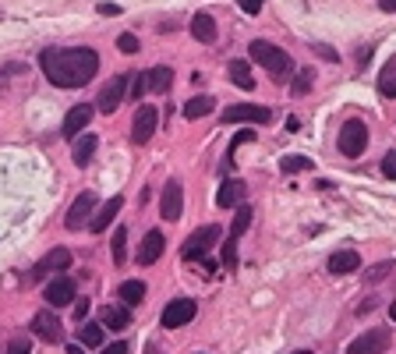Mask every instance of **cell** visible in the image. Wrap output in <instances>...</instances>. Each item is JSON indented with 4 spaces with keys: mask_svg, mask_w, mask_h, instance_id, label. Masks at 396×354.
<instances>
[{
    "mask_svg": "<svg viewBox=\"0 0 396 354\" xmlns=\"http://www.w3.org/2000/svg\"><path fill=\"white\" fill-rule=\"evenodd\" d=\"M145 291H149V287H145L142 280H124V284H120V302H124V305H138V302L145 298Z\"/></svg>",
    "mask_w": 396,
    "mask_h": 354,
    "instance_id": "27",
    "label": "cell"
},
{
    "mask_svg": "<svg viewBox=\"0 0 396 354\" xmlns=\"http://www.w3.org/2000/svg\"><path fill=\"white\" fill-rule=\"evenodd\" d=\"M191 35L198 39V43H216V21H213V14H205V11H198L195 18H191Z\"/></svg>",
    "mask_w": 396,
    "mask_h": 354,
    "instance_id": "20",
    "label": "cell"
},
{
    "mask_svg": "<svg viewBox=\"0 0 396 354\" xmlns=\"http://www.w3.org/2000/svg\"><path fill=\"white\" fill-rule=\"evenodd\" d=\"M43 74L57 85V89H81L85 82L96 78L99 71V53L89 46H64V50H43L39 57Z\"/></svg>",
    "mask_w": 396,
    "mask_h": 354,
    "instance_id": "1",
    "label": "cell"
},
{
    "mask_svg": "<svg viewBox=\"0 0 396 354\" xmlns=\"http://www.w3.org/2000/svg\"><path fill=\"white\" fill-rule=\"evenodd\" d=\"M120 209H124V199H120V195H113L110 202H103V206H99V213H96V216L89 220V227H92L96 234H103V231H106V227L113 223V216H117Z\"/></svg>",
    "mask_w": 396,
    "mask_h": 354,
    "instance_id": "18",
    "label": "cell"
},
{
    "mask_svg": "<svg viewBox=\"0 0 396 354\" xmlns=\"http://www.w3.org/2000/svg\"><path fill=\"white\" fill-rule=\"evenodd\" d=\"M145 82H149V92L163 96V92H170V82H174V71H170L166 64H159V67H152V71L145 74Z\"/></svg>",
    "mask_w": 396,
    "mask_h": 354,
    "instance_id": "22",
    "label": "cell"
},
{
    "mask_svg": "<svg viewBox=\"0 0 396 354\" xmlns=\"http://www.w3.org/2000/svg\"><path fill=\"white\" fill-rule=\"evenodd\" d=\"M7 354H28V344H25V341H14V344L7 348Z\"/></svg>",
    "mask_w": 396,
    "mask_h": 354,
    "instance_id": "41",
    "label": "cell"
},
{
    "mask_svg": "<svg viewBox=\"0 0 396 354\" xmlns=\"http://www.w3.org/2000/svg\"><path fill=\"white\" fill-rule=\"evenodd\" d=\"M386 348H390V330H368L347 348V354H383Z\"/></svg>",
    "mask_w": 396,
    "mask_h": 354,
    "instance_id": "13",
    "label": "cell"
},
{
    "mask_svg": "<svg viewBox=\"0 0 396 354\" xmlns=\"http://www.w3.org/2000/svg\"><path fill=\"white\" fill-rule=\"evenodd\" d=\"M390 270H393V262H379V266H372V270H368V277H365V280H368V284H379L383 277H390Z\"/></svg>",
    "mask_w": 396,
    "mask_h": 354,
    "instance_id": "33",
    "label": "cell"
},
{
    "mask_svg": "<svg viewBox=\"0 0 396 354\" xmlns=\"http://www.w3.org/2000/svg\"><path fill=\"white\" fill-rule=\"evenodd\" d=\"M124 89H128V78H124V74L110 78V82L103 85V92H99V103H96V106H99L103 114H113V110L124 103V96H128Z\"/></svg>",
    "mask_w": 396,
    "mask_h": 354,
    "instance_id": "12",
    "label": "cell"
},
{
    "mask_svg": "<svg viewBox=\"0 0 396 354\" xmlns=\"http://www.w3.org/2000/svg\"><path fill=\"white\" fill-rule=\"evenodd\" d=\"M71 266V252L67 248H53V252H46V259L35 266V277H46V273H64Z\"/></svg>",
    "mask_w": 396,
    "mask_h": 354,
    "instance_id": "19",
    "label": "cell"
},
{
    "mask_svg": "<svg viewBox=\"0 0 396 354\" xmlns=\"http://www.w3.org/2000/svg\"><path fill=\"white\" fill-rule=\"evenodd\" d=\"M74 305H78V319H85V312H89V302H78V298H74Z\"/></svg>",
    "mask_w": 396,
    "mask_h": 354,
    "instance_id": "45",
    "label": "cell"
},
{
    "mask_svg": "<svg viewBox=\"0 0 396 354\" xmlns=\"http://www.w3.org/2000/svg\"><path fill=\"white\" fill-rule=\"evenodd\" d=\"M244 192H248V184L234 177V181H227V184L220 188V195H216V206H220V209H237V206L244 202Z\"/></svg>",
    "mask_w": 396,
    "mask_h": 354,
    "instance_id": "17",
    "label": "cell"
},
{
    "mask_svg": "<svg viewBox=\"0 0 396 354\" xmlns=\"http://www.w3.org/2000/svg\"><path fill=\"white\" fill-rule=\"evenodd\" d=\"M383 96H393L396 99V82L393 78H386V82H383Z\"/></svg>",
    "mask_w": 396,
    "mask_h": 354,
    "instance_id": "42",
    "label": "cell"
},
{
    "mask_svg": "<svg viewBox=\"0 0 396 354\" xmlns=\"http://www.w3.org/2000/svg\"><path fill=\"white\" fill-rule=\"evenodd\" d=\"M294 354H312V351H294Z\"/></svg>",
    "mask_w": 396,
    "mask_h": 354,
    "instance_id": "48",
    "label": "cell"
},
{
    "mask_svg": "<svg viewBox=\"0 0 396 354\" xmlns=\"http://www.w3.org/2000/svg\"><path fill=\"white\" fill-rule=\"evenodd\" d=\"M220 234H223V231H220L216 223H209V227H202V231H195V234H191V238L184 241V248H181V255H184L188 262H195V259H202V255H205V252H209V248H213V245L220 241Z\"/></svg>",
    "mask_w": 396,
    "mask_h": 354,
    "instance_id": "4",
    "label": "cell"
},
{
    "mask_svg": "<svg viewBox=\"0 0 396 354\" xmlns=\"http://www.w3.org/2000/svg\"><path fill=\"white\" fill-rule=\"evenodd\" d=\"M43 298H46V305H53V309H64V305H74L78 291H74V284H71L67 277H57V280H50V284H46Z\"/></svg>",
    "mask_w": 396,
    "mask_h": 354,
    "instance_id": "10",
    "label": "cell"
},
{
    "mask_svg": "<svg viewBox=\"0 0 396 354\" xmlns=\"http://www.w3.org/2000/svg\"><path fill=\"white\" fill-rule=\"evenodd\" d=\"M96 149H99V138H96L92 131H85L81 138H74V145H71V160H74V167H89L92 156H96Z\"/></svg>",
    "mask_w": 396,
    "mask_h": 354,
    "instance_id": "16",
    "label": "cell"
},
{
    "mask_svg": "<svg viewBox=\"0 0 396 354\" xmlns=\"http://www.w3.org/2000/svg\"><path fill=\"white\" fill-rule=\"evenodd\" d=\"M248 53H251V60L262 64L273 78H287V74L294 71V60H290L280 46H273V43H266V39H251Z\"/></svg>",
    "mask_w": 396,
    "mask_h": 354,
    "instance_id": "2",
    "label": "cell"
},
{
    "mask_svg": "<svg viewBox=\"0 0 396 354\" xmlns=\"http://www.w3.org/2000/svg\"><path fill=\"white\" fill-rule=\"evenodd\" d=\"M223 121H230V124H266V121H273V114H269V106H255V103H234V106H227Z\"/></svg>",
    "mask_w": 396,
    "mask_h": 354,
    "instance_id": "5",
    "label": "cell"
},
{
    "mask_svg": "<svg viewBox=\"0 0 396 354\" xmlns=\"http://www.w3.org/2000/svg\"><path fill=\"white\" fill-rule=\"evenodd\" d=\"M120 11H124L120 4H99V14H103V18H113V14H120Z\"/></svg>",
    "mask_w": 396,
    "mask_h": 354,
    "instance_id": "39",
    "label": "cell"
},
{
    "mask_svg": "<svg viewBox=\"0 0 396 354\" xmlns=\"http://www.w3.org/2000/svg\"><path fill=\"white\" fill-rule=\"evenodd\" d=\"M78 341L89 344V348H99V344H103V326H99V323H81Z\"/></svg>",
    "mask_w": 396,
    "mask_h": 354,
    "instance_id": "29",
    "label": "cell"
},
{
    "mask_svg": "<svg viewBox=\"0 0 396 354\" xmlns=\"http://www.w3.org/2000/svg\"><path fill=\"white\" fill-rule=\"evenodd\" d=\"M315 53H322V57H329V60H336V53H333L329 46H315Z\"/></svg>",
    "mask_w": 396,
    "mask_h": 354,
    "instance_id": "44",
    "label": "cell"
},
{
    "mask_svg": "<svg viewBox=\"0 0 396 354\" xmlns=\"http://www.w3.org/2000/svg\"><path fill=\"white\" fill-rule=\"evenodd\" d=\"M280 170L283 174H301V170H312V160L308 156H283L280 160Z\"/></svg>",
    "mask_w": 396,
    "mask_h": 354,
    "instance_id": "31",
    "label": "cell"
},
{
    "mask_svg": "<svg viewBox=\"0 0 396 354\" xmlns=\"http://www.w3.org/2000/svg\"><path fill=\"white\" fill-rule=\"evenodd\" d=\"M163 248H166V238H163L159 231H149V234L142 238V245H138V262H142V266H152V262L163 255Z\"/></svg>",
    "mask_w": 396,
    "mask_h": 354,
    "instance_id": "15",
    "label": "cell"
},
{
    "mask_svg": "<svg viewBox=\"0 0 396 354\" xmlns=\"http://www.w3.org/2000/svg\"><path fill=\"white\" fill-rule=\"evenodd\" d=\"M361 270V255L358 252H336L329 259V273L333 277H347V273H358Z\"/></svg>",
    "mask_w": 396,
    "mask_h": 354,
    "instance_id": "21",
    "label": "cell"
},
{
    "mask_svg": "<svg viewBox=\"0 0 396 354\" xmlns=\"http://www.w3.org/2000/svg\"><path fill=\"white\" fill-rule=\"evenodd\" d=\"M99 354H131V344H124V341H117L113 348H103Z\"/></svg>",
    "mask_w": 396,
    "mask_h": 354,
    "instance_id": "38",
    "label": "cell"
},
{
    "mask_svg": "<svg viewBox=\"0 0 396 354\" xmlns=\"http://www.w3.org/2000/svg\"><path fill=\"white\" fill-rule=\"evenodd\" d=\"M92 216H96V195H92V192H81V195L71 202V209H67V227H71V231H81Z\"/></svg>",
    "mask_w": 396,
    "mask_h": 354,
    "instance_id": "9",
    "label": "cell"
},
{
    "mask_svg": "<svg viewBox=\"0 0 396 354\" xmlns=\"http://www.w3.org/2000/svg\"><path fill=\"white\" fill-rule=\"evenodd\" d=\"M237 4H241V11H244V14H259L266 0H237Z\"/></svg>",
    "mask_w": 396,
    "mask_h": 354,
    "instance_id": "36",
    "label": "cell"
},
{
    "mask_svg": "<svg viewBox=\"0 0 396 354\" xmlns=\"http://www.w3.org/2000/svg\"><path fill=\"white\" fill-rule=\"evenodd\" d=\"M248 227H251V206H244V202H241V206H237V213H234V223H230V238H237V241H241V234H244Z\"/></svg>",
    "mask_w": 396,
    "mask_h": 354,
    "instance_id": "28",
    "label": "cell"
},
{
    "mask_svg": "<svg viewBox=\"0 0 396 354\" xmlns=\"http://www.w3.org/2000/svg\"><path fill=\"white\" fill-rule=\"evenodd\" d=\"M244 142H255V131H237V138H234V145H230V153H234L237 145H244Z\"/></svg>",
    "mask_w": 396,
    "mask_h": 354,
    "instance_id": "40",
    "label": "cell"
},
{
    "mask_svg": "<svg viewBox=\"0 0 396 354\" xmlns=\"http://www.w3.org/2000/svg\"><path fill=\"white\" fill-rule=\"evenodd\" d=\"M312 82H315V71H312V67H301L298 78H294V85H290V92H294V96H308Z\"/></svg>",
    "mask_w": 396,
    "mask_h": 354,
    "instance_id": "30",
    "label": "cell"
},
{
    "mask_svg": "<svg viewBox=\"0 0 396 354\" xmlns=\"http://www.w3.org/2000/svg\"><path fill=\"white\" fill-rule=\"evenodd\" d=\"M383 174L396 181V149H390V153H386V160H383Z\"/></svg>",
    "mask_w": 396,
    "mask_h": 354,
    "instance_id": "35",
    "label": "cell"
},
{
    "mask_svg": "<svg viewBox=\"0 0 396 354\" xmlns=\"http://www.w3.org/2000/svg\"><path fill=\"white\" fill-rule=\"evenodd\" d=\"M230 82H234V85H241V89H255L251 64H248V60H230Z\"/></svg>",
    "mask_w": 396,
    "mask_h": 354,
    "instance_id": "24",
    "label": "cell"
},
{
    "mask_svg": "<svg viewBox=\"0 0 396 354\" xmlns=\"http://www.w3.org/2000/svg\"><path fill=\"white\" fill-rule=\"evenodd\" d=\"M92 121V106L89 103H78V106H71L67 110V117H64V138H78L81 131H85V124Z\"/></svg>",
    "mask_w": 396,
    "mask_h": 354,
    "instance_id": "14",
    "label": "cell"
},
{
    "mask_svg": "<svg viewBox=\"0 0 396 354\" xmlns=\"http://www.w3.org/2000/svg\"><path fill=\"white\" fill-rule=\"evenodd\" d=\"M368 149V124L365 121H344L340 128V153L347 160H358Z\"/></svg>",
    "mask_w": 396,
    "mask_h": 354,
    "instance_id": "3",
    "label": "cell"
},
{
    "mask_svg": "<svg viewBox=\"0 0 396 354\" xmlns=\"http://www.w3.org/2000/svg\"><path fill=\"white\" fill-rule=\"evenodd\" d=\"M117 46H120V53H138V39H135L131 32H124V35L117 39Z\"/></svg>",
    "mask_w": 396,
    "mask_h": 354,
    "instance_id": "34",
    "label": "cell"
},
{
    "mask_svg": "<svg viewBox=\"0 0 396 354\" xmlns=\"http://www.w3.org/2000/svg\"><path fill=\"white\" fill-rule=\"evenodd\" d=\"M142 92H149V82H145V74H138V78H135V92H128V96L142 99Z\"/></svg>",
    "mask_w": 396,
    "mask_h": 354,
    "instance_id": "37",
    "label": "cell"
},
{
    "mask_svg": "<svg viewBox=\"0 0 396 354\" xmlns=\"http://www.w3.org/2000/svg\"><path fill=\"white\" fill-rule=\"evenodd\" d=\"M32 333H35L39 341L57 344V341H64V323H60L53 312H35V316H32Z\"/></svg>",
    "mask_w": 396,
    "mask_h": 354,
    "instance_id": "11",
    "label": "cell"
},
{
    "mask_svg": "<svg viewBox=\"0 0 396 354\" xmlns=\"http://www.w3.org/2000/svg\"><path fill=\"white\" fill-rule=\"evenodd\" d=\"M156 121H159V110L156 106H138L135 110V117H131V142H149L152 138V131H156Z\"/></svg>",
    "mask_w": 396,
    "mask_h": 354,
    "instance_id": "7",
    "label": "cell"
},
{
    "mask_svg": "<svg viewBox=\"0 0 396 354\" xmlns=\"http://www.w3.org/2000/svg\"><path fill=\"white\" fill-rule=\"evenodd\" d=\"M223 266L234 270L237 266V238H227V248H223Z\"/></svg>",
    "mask_w": 396,
    "mask_h": 354,
    "instance_id": "32",
    "label": "cell"
},
{
    "mask_svg": "<svg viewBox=\"0 0 396 354\" xmlns=\"http://www.w3.org/2000/svg\"><path fill=\"white\" fill-rule=\"evenodd\" d=\"M191 319H195V302H191V298H174V302L163 309V319H159V323H163L166 330H181V326H188Z\"/></svg>",
    "mask_w": 396,
    "mask_h": 354,
    "instance_id": "8",
    "label": "cell"
},
{
    "mask_svg": "<svg viewBox=\"0 0 396 354\" xmlns=\"http://www.w3.org/2000/svg\"><path fill=\"white\" fill-rule=\"evenodd\" d=\"M379 7H383L386 14H396V0H379Z\"/></svg>",
    "mask_w": 396,
    "mask_h": 354,
    "instance_id": "43",
    "label": "cell"
},
{
    "mask_svg": "<svg viewBox=\"0 0 396 354\" xmlns=\"http://www.w3.org/2000/svg\"><path fill=\"white\" fill-rule=\"evenodd\" d=\"M67 354H81V348H78V344H71V348H67Z\"/></svg>",
    "mask_w": 396,
    "mask_h": 354,
    "instance_id": "46",
    "label": "cell"
},
{
    "mask_svg": "<svg viewBox=\"0 0 396 354\" xmlns=\"http://www.w3.org/2000/svg\"><path fill=\"white\" fill-rule=\"evenodd\" d=\"M390 316H393V319H396V302H393V305H390Z\"/></svg>",
    "mask_w": 396,
    "mask_h": 354,
    "instance_id": "47",
    "label": "cell"
},
{
    "mask_svg": "<svg viewBox=\"0 0 396 354\" xmlns=\"http://www.w3.org/2000/svg\"><path fill=\"white\" fill-rule=\"evenodd\" d=\"M99 319H103L106 330H128V326H131V312H128V309H117V305H106V309L99 312Z\"/></svg>",
    "mask_w": 396,
    "mask_h": 354,
    "instance_id": "23",
    "label": "cell"
},
{
    "mask_svg": "<svg viewBox=\"0 0 396 354\" xmlns=\"http://www.w3.org/2000/svg\"><path fill=\"white\" fill-rule=\"evenodd\" d=\"M110 255H113V266H124V259H128V231H124V227H117V231H113Z\"/></svg>",
    "mask_w": 396,
    "mask_h": 354,
    "instance_id": "26",
    "label": "cell"
},
{
    "mask_svg": "<svg viewBox=\"0 0 396 354\" xmlns=\"http://www.w3.org/2000/svg\"><path fill=\"white\" fill-rule=\"evenodd\" d=\"M213 106H216V103H213V96H195V99H188V103H184V117H188V121H198V117H205Z\"/></svg>",
    "mask_w": 396,
    "mask_h": 354,
    "instance_id": "25",
    "label": "cell"
},
{
    "mask_svg": "<svg viewBox=\"0 0 396 354\" xmlns=\"http://www.w3.org/2000/svg\"><path fill=\"white\" fill-rule=\"evenodd\" d=\"M181 213H184V188H181V181H166V188L159 195V216L177 223Z\"/></svg>",
    "mask_w": 396,
    "mask_h": 354,
    "instance_id": "6",
    "label": "cell"
}]
</instances>
